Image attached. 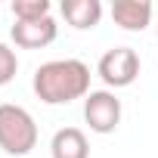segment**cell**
Returning <instances> with one entry per match:
<instances>
[{"label":"cell","instance_id":"cell-1","mask_svg":"<svg viewBox=\"0 0 158 158\" xmlns=\"http://www.w3.org/2000/svg\"><path fill=\"white\" fill-rule=\"evenodd\" d=\"M90 77V65L81 59H50L34 68L31 90L44 106H68L74 99H87Z\"/></svg>","mask_w":158,"mask_h":158},{"label":"cell","instance_id":"cell-10","mask_svg":"<svg viewBox=\"0 0 158 158\" xmlns=\"http://www.w3.org/2000/svg\"><path fill=\"white\" fill-rule=\"evenodd\" d=\"M16 71H19V56H16V50H13L10 44L0 40V87H6L13 77H16Z\"/></svg>","mask_w":158,"mask_h":158},{"label":"cell","instance_id":"cell-9","mask_svg":"<svg viewBox=\"0 0 158 158\" xmlns=\"http://www.w3.org/2000/svg\"><path fill=\"white\" fill-rule=\"evenodd\" d=\"M13 19L16 22H34L50 16V0H13Z\"/></svg>","mask_w":158,"mask_h":158},{"label":"cell","instance_id":"cell-8","mask_svg":"<svg viewBox=\"0 0 158 158\" xmlns=\"http://www.w3.org/2000/svg\"><path fill=\"white\" fill-rule=\"evenodd\" d=\"M62 19L74 31H90L102 19V3L99 0H62Z\"/></svg>","mask_w":158,"mask_h":158},{"label":"cell","instance_id":"cell-5","mask_svg":"<svg viewBox=\"0 0 158 158\" xmlns=\"http://www.w3.org/2000/svg\"><path fill=\"white\" fill-rule=\"evenodd\" d=\"M56 34H59V25H56L53 16L34 19V22H16V25L10 28L13 44L22 47V50H40V47H50V44L56 40Z\"/></svg>","mask_w":158,"mask_h":158},{"label":"cell","instance_id":"cell-6","mask_svg":"<svg viewBox=\"0 0 158 158\" xmlns=\"http://www.w3.org/2000/svg\"><path fill=\"white\" fill-rule=\"evenodd\" d=\"M155 6L149 0H115L112 3V22L124 31H143L152 25Z\"/></svg>","mask_w":158,"mask_h":158},{"label":"cell","instance_id":"cell-4","mask_svg":"<svg viewBox=\"0 0 158 158\" xmlns=\"http://www.w3.org/2000/svg\"><path fill=\"white\" fill-rule=\"evenodd\" d=\"M84 121L93 133H115L121 124V99L112 90H90L84 99Z\"/></svg>","mask_w":158,"mask_h":158},{"label":"cell","instance_id":"cell-2","mask_svg":"<svg viewBox=\"0 0 158 158\" xmlns=\"http://www.w3.org/2000/svg\"><path fill=\"white\" fill-rule=\"evenodd\" d=\"M37 146V124L28 109L16 102H0V149L6 155H28Z\"/></svg>","mask_w":158,"mask_h":158},{"label":"cell","instance_id":"cell-3","mask_svg":"<svg viewBox=\"0 0 158 158\" xmlns=\"http://www.w3.org/2000/svg\"><path fill=\"white\" fill-rule=\"evenodd\" d=\"M96 74L102 77V84L109 90H121L130 87L139 77V56L133 47H112L99 56L96 62Z\"/></svg>","mask_w":158,"mask_h":158},{"label":"cell","instance_id":"cell-7","mask_svg":"<svg viewBox=\"0 0 158 158\" xmlns=\"http://www.w3.org/2000/svg\"><path fill=\"white\" fill-rule=\"evenodd\" d=\"M53 158H90V143L81 127H59L50 139Z\"/></svg>","mask_w":158,"mask_h":158}]
</instances>
